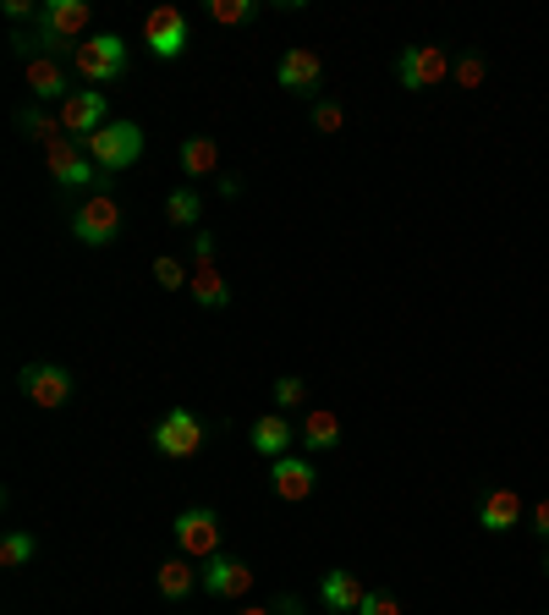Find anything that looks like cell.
Wrapping results in <instances>:
<instances>
[{
    "label": "cell",
    "instance_id": "cell-36",
    "mask_svg": "<svg viewBox=\"0 0 549 615\" xmlns=\"http://www.w3.org/2000/svg\"><path fill=\"white\" fill-rule=\"evenodd\" d=\"M545 577H549V550H545Z\"/></svg>",
    "mask_w": 549,
    "mask_h": 615
},
{
    "label": "cell",
    "instance_id": "cell-11",
    "mask_svg": "<svg viewBox=\"0 0 549 615\" xmlns=\"http://www.w3.org/2000/svg\"><path fill=\"white\" fill-rule=\"evenodd\" d=\"M44 170H50L61 187H94V181H105V176H100V165L89 159V149H83L77 138L50 144V149H44Z\"/></svg>",
    "mask_w": 549,
    "mask_h": 615
},
{
    "label": "cell",
    "instance_id": "cell-8",
    "mask_svg": "<svg viewBox=\"0 0 549 615\" xmlns=\"http://www.w3.org/2000/svg\"><path fill=\"white\" fill-rule=\"evenodd\" d=\"M143 44L159 55V61H182L187 55V17L176 6H154L143 17Z\"/></svg>",
    "mask_w": 549,
    "mask_h": 615
},
{
    "label": "cell",
    "instance_id": "cell-25",
    "mask_svg": "<svg viewBox=\"0 0 549 615\" xmlns=\"http://www.w3.org/2000/svg\"><path fill=\"white\" fill-rule=\"evenodd\" d=\"M204 11H209V22H220V28H242V22L259 17V0H209Z\"/></svg>",
    "mask_w": 549,
    "mask_h": 615
},
{
    "label": "cell",
    "instance_id": "cell-37",
    "mask_svg": "<svg viewBox=\"0 0 549 615\" xmlns=\"http://www.w3.org/2000/svg\"><path fill=\"white\" fill-rule=\"evenodd\" d=\"M545 615H549V611H545Z\"/></svg>",
    "mask_w": 549,
    "mask_h": 615
},
{
    "label": "cell",
    "instance_id": "cell-32",
    "mask_svg": "<svg viewBox=\"0 0 549 615\" xmlns=\"http://www.w3.org/2000/svg\"><path fill=\"white\" fill-rule=\"evenodd\" d=\"M534 533L549 544V500H539V505H534Z\"/></svg>",
    "mask_w": 549,
    "mask_h": 615
},
{
    "label": "cell",
    "instance_id": "cell-21",
    "mask_svg": "<svg viewBox=\"0 0 549 615\" xmlns=\"http://www.w3.org/2000/svg\"><path fill=\"white\" fill-rule=\"evenodd\" d=\"M165 220L170 226H182V231H193L198 220H204V198H198V187L187 181V187H176L170 198H165Z\"/></svg>",
    "mask_w": 549,
    "mask_h": 615
},
{
    "label": "cell",
    "instance_id": "cell-14",
    "mask_svg": "<svg viewBox=\"0 0 549 615\" xmlns=\"http://www.w3.org/2000/svg\"><path fill=\"white\" fill-rule=\"evenodd\" d=\"M270 489L280 494V500H308V494L319 489V467L291 451V457L270 461Z\"/></svg>",
    "mask_w": 549,
    "mask_h": 615
},
{
    "label": "cell",
    "instance_id": "cell-28",
    "mask_svg": "<svg viewBox=\"0 0 549 615\" xmlns=\"http://www.w3.org/2000/svg\"><path fill=\"white\" fill-rule=\"evenodd\" d=\"M313 127H319V133H341V127H346L341 100H313Z\"/></svg>",
    "mask_w": 549,
    "mask_h": 615
},
{
    "label": "cell",
    "instance_id": "cell-19",
    "mask_svg": "<svg viewBox=\"0 0 549 615\" xmlns=\"http://www.w3.org/2000/svg\"><path fill=\"white\" fill-rule=\"evenodd\" d=\"M187 292L198 298V308H209V313L231 308V286H226V275L215 270V259H209V264H193V281H187Z\"/></svg>",
    "mask_w": 549,
    "mask_h": 615
},
{
    "label": "cell",
    "instance_id": "cell-13",
    "mask_svg": "<svg viewBox=\"0 0 549 615\" xmlns=\"http://www.w3.org/2000/svg\"><path fill=\"white\" fill-rule=\"evenodd\" d=\"M22 77H28L33 100H55V105H66V100L77 94L72 66H66V61H55V55H33V61L22 66Z\"/></svg>",
    "mask_w": 549,
    "mask_h": 615
},
{
    "label": "cell",
    "instance_id": "cell-17",
    "mask_svg": "<svg viewBox=\"0 0 549 615\" xmlns=\"http://www.w3.org/2000/svg\"><path fill=\"white\" fill-rule=\"evenodd\" d=\"M297 446H302V451H335V446H341V413L313 407V413L302 418V429H297Z\"/></svg>",
    "mask_w": 549,
    "mask_h": 615
},
{
    "label": "cell",
    "instance_id": "cell-27",
    "mask_svg": "<svg viewBox=\"0 0 549 615\" xmlns=\"http://www.w3.org/2000/svg\"><path fill=\"white\" fill-rule=\"evenodd\" d=\"M302 396H308V385L297 379V374H280L270 385V402H274V413H291V407H302Z\"/></svg>",
    "mask_w": 549,
    "mask_h": 615
},
{
    "label": "cell",
    "instance_id": "cell-30",
    "mask_svg": "<svg viewBox=\"0 0 549 615\" xmlns=\"http://www.w3.org/2000/svg\"><path fill=\"white\" fill-rule=\"evenodd\" d=\"M456 83H462V88H478V83H484V61H478V55L456 61Z\"/></svg>",
    "mask_w": 549,
    "mask_h": 615
},
{
    "label": "cell",
    "instance_id": "cell-33",
    "mask_svg": "<svg viewBox=\"0 0 549 615\" xmlns=\"http://www.w3.org/2000/svg\"><path fill=\"white\" fill-rule=\"evenodd\" d=\"M6 17H11V22H28V17H39V11H33L28 0H6Z\"/></svg>",
    "mask_w": 549,
    "mask_h": 615
},
{
    "label": "cell",
    "instance_id": "cell-6",
    "mask_svg": "<svg viewBox=\"0 0 549 615\" xmlns=\"http://www.w3.org/2000/svg\"><path fill=\"white\" fill-rule=\"evenodd\" d=\"M17 385H22V396H28L33 407L55 413V407H66V396H72V368H66V363H28V368L17 374Z\"/></svg>",
    "mask_w": 549,
    "mask_h": 615
},
{
    "label": "cell",
    "instance_id": "cell-23",
    "mask_svg": "<svg viewBox=\"0 0 549 615\" xmlns=\"http://www.w3.org/2000/svg\"><path fill=\"white\" fill-rule=\"evenodd\" d=\"M182 170H187V176H215V170H220L215 138H187V144H182Z\"/></svg>",
    "mask_w": 549,
    "mask_h": 615
},
{
    "label": "cell",
    "instance_id": "cell-4",
    "mask_svg": "<svg viewBox=\"0 0 549 615\" xmlns=\"http://www.w3.org/2000/svg\"><path fill=\"white\" fill-rule=\"evenodd\" d=\"M198 446H204V424H198L193 407H170V413L154 424V451H159L165 461L198 457Z\"/></svg>",
    "mask_w": 549,
    "mask_h": 615
},
{
    "label": "cell",
    "instance_id": "cell-2",
    "mask_svg": "<svg viewBox=\"0 0 549 615\" xmlns=\"http://www.w3.org/2000/svg\"><path fill=\"white\" fill-rule=\"evenodd\" d=\"M89 159L100 165V176L111 181V176H122L127 165H137V154H143V127L137 122H111V127H100L94 138H77Z\"/></svg>",
    "mask_w": 549,
    "mask_h": 615
},
{
    "label": "cell",
    "instance_id": "cell-1",
    "mask_svg": "<svg viewBox=\"0 0 549 615\" xmlns=\"http://www.w3.org/2000/svg\"><path fill=\"white\" fill-rule=\"evenodd\" d=\"M66 66H72V77H83V83H94V88H111V83L127 77L133 55H127V39H122V33H89Z\"/></svg>",
    "mask_w": 549,
    "mask_h": 615
},
{
    "label": "cell",
    "instance_id": "cell-22",
    "mask_svg": "<svg viewBox=\"0 0 549 615\" xmlns=\"http://www.w3.org/2000/svg\"><path fill=\"white\" fill-rule=\"evenodd\" d=\"M17 127H22V133H28L33 144H44V149L66 138V127H61V116H44V111H33V105H28V111H17Z\"/></svg>",
    "mask_w": 549,
    "mask_h": 615
},
{
    "label": "cell",
    "instance_id": "cell-29",
    "mask_svg": "<svg viewBox=\"0 0 549 615\" xmlns=\"http://www.w3.org/2000/svg\"><path fill=\"white\" fill-rule=\"evenodd\" d=\"M358 615H402V600H396V594H385V588H369V594H363V605H358Z\"/></svg>",
    "mask_w": 549,
    "mask_h": 615
},
{
    "label": "cell",
    "instance_id": "cell-15",
    "mask_svg": "<svg viewBox=\"0 0 549 615\" xmlns=\"http://www.w3.org/2000/svg\"><path fill=\"white\" fill-rule=\"evenodd\" d=\"M248 440H253V451L259 457H291V446H297V429H291V418L286 413H265V418H253V429H248Z\"/></svg>",
    "mask_w": 549,
    "mask_h": 615
},
{
    "label": "cell",
    "instance_id": "cell-18",
    "mask_svg": "<svg viewBox=\"0 0 549 615\" xmlns=\"http://www.w3.org/2000/svg\"><path fill=\"white\" fill-rule=\"evenodd\" d=\"M517 522H522L517 489H489L484 505H478V528H484V533H506V528H517Z\"/></svg>",
    "mask_w": 549,
    "mask_h": 615
},
{
    "label": "cell",
    "instance_id": "cell-9",
    "mask_svg": "<svg viewBox=\"0 0 549 615\" xmlns=\"http://www.w3.org/2000/svg\"><path fill=\"white\" fill-rule=\"evenodd\" d=\"M253 566L248 561H237V555H215V561H204V572H198V588L209 594V600H242V594H253Z\"/></svg>",
    "mask_w": 549,
    "mask_h": 615
},
{
    "label": "cell",
    "instance_id": "cell-26",
    "mask_svg": "<svg viewBox=\"0 0 549 615\" xmlns=\"http://www.w3.org/2000/svg\"><path fill=\"white\" fill-rule=\"evenodd\" d=\"M193 281V270L182 264V259H170V253H159L154 259V286H165V292H182Z\"/></svg>",
    "mask_w": 549,
    "mask_h": 615
},
{
    "label": "cell",
    "instance_id": "cell-7",
    "mask_svg": "<svg viewBox=\"0 0 549 615\" xmlns=\"http://www.w3.org/2000/svg\"><path fill=\"white\" fill-rule=\"evenodd\" d=\"M274 83L297 100H319V83H324V61L308 50V44H291L280 61H274Z\"/></svg>",
    "mask_w": 549,
    "mask_h": 615
},
{
    "label": "cell",
    "instance_id": "cell-16",
    "mask_svg": "<svg viewBox=\"0 0 549 615\" xmlns=\"http://www.w3.org/2000/svg\"><path fill=\"white\" fill-rule=\"evenodd\" d=\"M363 583H358V572H324V583H319V605L330 615H358V605H363Z\"/></svg>",
    "mask_w": 549,
    "mask_h": 615
},
{
    "label": "cell",
    "instance_id": "cell-12",
    "mask_svg": "<svg viewBox=\"0 0 549 615\" xmlns=\"http://www.w3.org/2000/svg\"><path fill=\"white\" fill-rule=\"evenodd\" d=\"M61 127H66V138H94L100 127H111V100L100 88H77L61 105Z\"/></svg>",
    "mask_w": 549,
    "mask_h": 615
},
{
    "label": "cell",
    "instance_id": "cell-24",
    "mask_svg": "<svg viewBox=\"0 0 549 615\" xmlns=\"http://www.w3.org/2000/svg\"><path fill=\"white\" fill-rule=\"evenodd\" d=\"M33 555H39V539H33V533H22V528H11V533L0 539V566H6V572H17V566H28Z\"/></svg>",
    "mask_w": 549,
    "mask_h": 615
},
{
    "label": "cell",
    "instance_id": "cell-10",
    "mask_svg": "<svg viewBox=\"0 0 549 615\" xmlns=\"http://www.w3.org/2000/svg\"><path fill=\"white\" fill-rule=\"evenodd\" d=\"M445 72H450V55H445L439 44H407V50L396 55V77H402V88H412V94L434 88Z\"/></svg>",
    "mask_w": 549,
    "mask_h": 615
},
{
    "label": "cell",
    "instance_id": "cell-3",
    "mask_svg": "<svg viewBox=\"0 0 549 615\" xmlns=\"http://www.w3.org/2000/svg\"><path fill=\"white\" fill-rule=\"evenodd\" d=\"M122 226H127V215H122V198H111V192H94L72 209V237L83 248H111L122 237Z\"/></svg>",
    "mask_w": 549,
    "mask_h": 615
},
{
    "label": "cell",
    "instance_id": "cell-34",
    "mask_svg": "<svg viewBox=\"0 0 549 615\" xmlns=\"http://www.w3.org/2000/svg\"><path fill=\"white\" fill-rule=\"evenodd\" d=\"M274 615H302V600H297V594H280V600H274Z\"/></svg>",
    "mask_w": 549,
    "mask_h": 615
},
{
    "label": "cell",
    "instance_id": "cell-20",
    "mask_svg": "<svg viewBox=\"0 0 549 615\" xmlns=\"http://www.w3.org/2000/svg\"><path fill=\"white\" fill-rule=\"evenodd\" d=\"M154 588H159V600H170V605H182L193 588H198V572L182 561V555H170L159 572H154Z\"/></svg>",
    "mask_w": 549,
    "mask_h": 615
},
{
    "label": "cell",
    "instance_id": "cell-5",
    "mask_svg": "<svg viewBox=\"0 0 549 615\" xmlns=\"http://www.w3.org/2000/svg\"><path fill=\"white\" fill-rule=\"evenodd\" d=\"M170 539L182 555H198V561H215L220 555V517L209 505H187L176 522H170Z\"/></svg>",
    "mask_w": 549,
    "mask_h": 615
},
{
    "label": "cell",
    "instance_id": "cell-31",
    "mask_svg": "<svg viewBox=\"0 0 549 615\" xmlns=\"http://www.w3.org/2000/svg\"><path fill=\"white\" fill-rule=\"evenodd\" d=\"M193 259H198V264L215 259V231H198V237H193Z\"/></svg>",
    "mask_w": 549,
    "mask_h": 615
},
{
    "label": "cell",
    "instance_id": "cell-35",
    "mask_svg": "<svg viewBox=\"0 0 549 615\" xmlns=\"http://www.w3.org/2000/svg\"><path fill=\"white\" fill-rule=\"evenodd\" d=\"M237 615H274V611H265V605H248V611H237Z\"/></svg>",
    "mask_w": 549,
    "mask_h": 615
}]
</instances>
